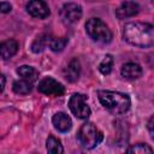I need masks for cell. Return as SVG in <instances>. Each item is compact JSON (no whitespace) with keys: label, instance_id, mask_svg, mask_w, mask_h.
I'll list each match as a JSON object with an SVG mask.
<instances>
[{"label":"cell","instance_id":"6da1fadb","mask_svg":"<svg viewBox=\"0 0 154 154\" xmlns=\"http://www.w3.org/2000/svg\"><path fill=\"white\" fill-rule=\"evenodd\" d=\"M124 40L136 47L154 46V25L143 22H131L125 24L123 29Z\"/></svg>","mask_w":154,"mask_h":154},{"label":"cell","instance_id":"7a4b0ae2","mask_svg":"<svg viewBox=\"0 0 154 154\" xmlns=\"http://www.w3.org/2000/svg\"><path fill=\"white\" fill-rule=\"evenodd\" d=\"M97 96L101 105L106 109H108L111 113L122 114L130 108V97L124 93L111 91V90H99Z\"/></svg>","mask_w":154,"mask_h":154},{"label":"cell","instance_id":"3957f363","mask_svg":"<svg viewBox=\"0 0 154 154\" xmlns=\"http://www.w3.org/2000/svg\"><path fill=\"white\" fill-rule=\"evenodd\" d=\"M85 31L89 37L100 43H108L112 40V32L109 28L99 18H90L85 23Z\"/></svg>","mask_w":154,"mask_h":154},{"label":"cell","instance_id":"277c9868","mask_svg":"<svg viewBox=\"0 0 154 154\" xmlns=\"http://www.w3.org/2000/svg\"><path fill=\"white\" fill-rule=\"evenodd\" d=\"M102 132L93 123L83 124L78 131V140L81 144L87 149H93L94 147H96L102 141Z\"/></svg>","mask_w":154,"mask_h":154},{"label":"cell","instance_id":"5b68a950","mask_svg":"<svg viewBox=\"0 0 154 154\" xmlns=\"http://www.w3.org/2000/svg\"><path fill=\"white\" fill-rule=\"evenodd\" d=\"M69 108L72 114L79 119H87L90 116V108L85 102V96L82 94H73L70 97Z\"/></svg>","mask_w":154,"mask_h":154},{"label":"cell","instance_id":"8992f818","mask_svg":"<svg viewBox=\"0 0 154 154\" xmlns=\"http://www.w3.org/2000/svg\"><path fill=\"white\" fill-rule=\"evenodd\" d=\"M38 91L48 96H61L65 93V87L52 77L43 78L37 87Z\"/></svg>","mask_w":154,"mask_h":154},{"label":"cell","instance_id":"52a82bcc","mask_svg":"<svg viewBox=\"0 0 154 154\" xmlns=\"http://www.w3.org/2000/svg\"><path fill=\"white\" fill-rule=\"evenodd\" d=\"M81 17H82V8L79 5L75 2H67L60 10V18L63 23L66 25L78 22Z\"/></svg>","mask_w":154,"mask_h":154},{"label":"cell","instance_id":"ba28073f","mask_svg":"<svg viewBox=\"0 0 154 154\" xmlns=\"http://www.w3.org/2000/svg\"><path fill=\"white\" fill-rule=\"evenodd\" d=\"M26 11L35 18H46L49 16V7L43 0H30L26 4Z\"/></svg>","mask_w":154,"mask_h":154},{"label":"cell","instance_id":"9c48e42d","mask_svg":"<svg viewBox=\"0 0 154 154\" xmlns=\"http://www.w3.org/2000/svg\"><path fill=\"white\" fill-rule=\"evenodd\" d=\"M140 11V6L135 1H124L117 10H116V16L119 19H125L129 17H132L137 14Z\"/></svg>","mask_w":154,"mask_h":154},{"label":"cell","instance_id":"30bf717a","mask_svg":"<svg viewBox=\"0 0 154 154\" xmlns=\"http://www.w3.org/2000/svg\"><path fill=\"white\" fill-rule=\"evenodd\" d=\"M52 123L54 125V128L60 131V132H66L71 129L72 126V122H71V118L64 113V112H58L53 116L52 118Z\"/></svg>","mask_w":154,"mask_h":154},{"label":"cell","instance_id":"8fae6325","mask_svg":"<svg viewBox=\"0 0 154 154\" xmlns=\"http://www.w3.org/2000/svg\"><path fill=\"white\" fill-rule=\"evenodd\" d=\"M122 76L126 79H137L141 77L142 75V69L138 64L135 63H126L123 65L122 71H120Z\"/></svg>","mask_w":154,"mask_h":154},{"label":"cell","instance_id":"7c38bea8","mask_svg":"<svg viewBox=\"0 0 154 154\" xmlns=\"http://www.w3.org/2000/svg\"><path fill=\"white\" fill-rule=\"evenodd\" d=\"M79 73H81V64L75 58L65 67V70H64V77L69 82H76L78 79V77H79Z\"/></svg>","mask_w":154,"mask_h":154},{"label":"cell","instance_id":"4fadbf2b","mask_svg":"<svg viewBox=\"0 0 154 154\" xmlns=\"http://www.w3.org/2000/svg\"><path fill=\"white\" fill-rule=\"evenodd\" d=\"M18 51V43L16 40H7L0 45V54L4 60L12 58Z\"/></svg>","mask_w":154,"mask_h":154},{"label":"cell","instance_id":"5bb4252c","mask_svg":"<svg viewBox=\"0 0 154 154\" xmlns=\"http://www.w3.org/2000/svg\"><path fill=\"white\" fill-rule=\"evenodd\" d=\"M51 41H52L51 35L42 34L37 38H35V41L31 43V51L34 53H41L47 48V46L51 45Z\"/></svg>","mask_w":154,"mask_h":154},{"label":"cell","instance_id":"9a60e30c","mask_svg":"<svg viewBox=\"0 0 154 154\" xmlns=\"http://www.w3.org/2000/svg\"><path fill=\"white\" fill-rule=\"evenodd\" d=\"M12 89L16 94H19V95H25V94H29L32 89V82L28 81V79H18L13 83L12 85Z\"/></svg>","mask_w":154,"mask_h":154},{"label":"cell","instance_id":"2e32d148","mask_svg":"<svg viewBox=\"0 0 154 154\" xmlns=\"http://www.w3.org/2000/svg\"><path fill=\"white\" fill-rule=\"evenodd\" d=\"M17 73L24 78V79H28L30 82H35L38 77V72L32 67V66H28V65H23V66H19L17 69Z\"/></svg>","mask_w":154,"mask_h":154},{"label":"cell","instance_id":"e0dca14e","mask_svg":"<svg viewBox=\"0 0 154 154\" xmlns=\"http://www.w3.org/2000/svg\"><path fill=\"white\" fill-rule=\"evenodd\" d=\"M46 148L48 150V153H52V154H60L64 152L63 149V146H61V142L55 138L54 136H49L46 141Z\"/></svg>","mask_w":154,"mask_h":154},{"label":"cell","instance_id":"ac0fdd59","mask_svg":"<svg viewBox=\"0 0 154 154\" xmlns=\"http://www.w3.org/2000/svg\"><path fill=\"white\" fill-rule=\"evenodd\" d=\"M128 153H135V154H152L153 153V149L146 144V143H137V144H134L131 147H129L126 149Z\"/></svg>","mask_w":154,"mask_h":154},{"label":"cell","instance_id":"d6986e66","mask_svg":"<svg viewBox=\"0 0 154 154\" xmlns=\"http://www.w3.org/2000/svg\"><path fill=\"white\" fill-rule=\"evenodd\" d=\"M112 67H113V58H112V55H106L103 59H102V61L100 63V65H99V70H100V72L102 73V75H108L111 71H112Z\"/></svg>","mask_w":154,"mask_h":154},{"label":"cell","instance_id":"ffe728a7","mask_svg":"<svg viewBox=\"0 0 154 154\" xmlns=\"http://www.w3.org/2000/svg\"><path fill=\"white\" fill-rule=\"evenodd\" d=\"M66 43H67V38H66V37L52 38L51 45H49V48H51L53 52H61V51L65 48Z\"/></svg>","mask_w":154,"mask_h":154},{"label":"cell","instance_id":"44dd1931","mask_svg":"<svg viewBox=\"0 0 154 154\" xmlns=\"http://www.w3.org/2000/svg\"><path fill=\"white\" fill-rule=\"evenodd\" d=\"M0 10H1L2 13H7V12L11 11V5L8 2H6V1H2L0 4Z\"/></svg>","mask_w":154,"mask_h":154},{"label":"cell","instance_id":"7402d4cb","mask_svg":"<svg viewBox=\"0 0 154 154\" xmlns=\"http://www.w3.org/2000/svg\"><path fill=\"white\" fill-rule=\"evenodd\" d=\"M147 128H148L149 132H150L152 135H154V114H153V116L149 118L148 124H147Z\"/></svg>","mask_w":154,"mask_h":154},{"label":"cell","instance_id":"603a6c76","mask_svg":"<svg viewBox=\"0 0 154 154\" xmlns=\"http://www.w3.org/2000/svg\"><path fill=\"white\" fill-rule=\"evenodd\" d=\"M4 88H5V76L2 75L1 76V91L4 90Z\"/></svg>","mask_w":154,"mask_h":154}]
</instances>
